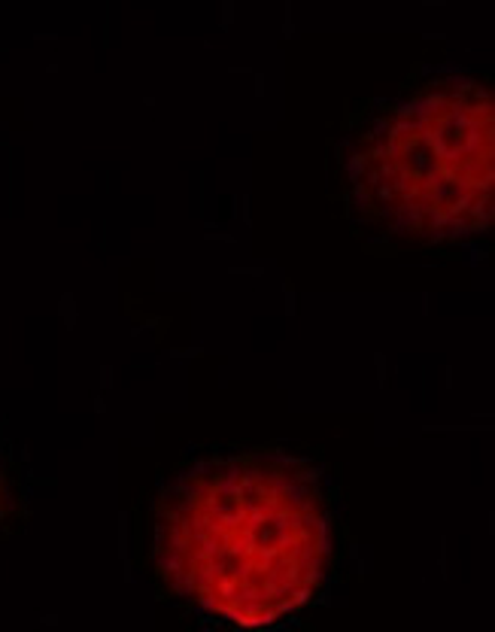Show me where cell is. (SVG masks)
<instances>
[{
  "instance_id": "cell-2",
  "label": "cell",
  "mask_w": 495,
  "mask_h": 632,
  "mask_svg": "<svg viewBox=\"0 0 495 632\" xmlns=\"http://www.w3.org/2000/svg\"><path fill=\"white\" fill-rule=\"evenodd\" d=\"M368 219L419 243L495 228V85L437 76L364 122L350 158Z\"/></svg>"
},
{
  "instance_id": "cell-1",
  "label": "cell",
  "mask_w": 495,
  "mask_h": 632,
  "mask_svg": "<svg viewBox=\"0 0 495 632\" xmlns=\"http://www.w3.org/2000/svg\"><path fill=\"white\" fill-rule=\"evenodd\" d=\"M155 559L198 611L237 629H270L301 611L328 563L316 468L283 453L198 462L167 483Z\"/></svg>"
},
{
  "instance_id": "cell-3",
  "label": "cell",
  "mask_w": 495,
  "mask_h": 632,
  "mask_svg": "<svg viewBox=\"0 0 495 632\" xmlns=\"http://www.w3.org/2000/svg\"><path fill=\"white\" fill-rule=\"evenodd\" d=\"M3 499H6V477H3V459H0V511H3Z\"/></svg>"
}]
</instances>
